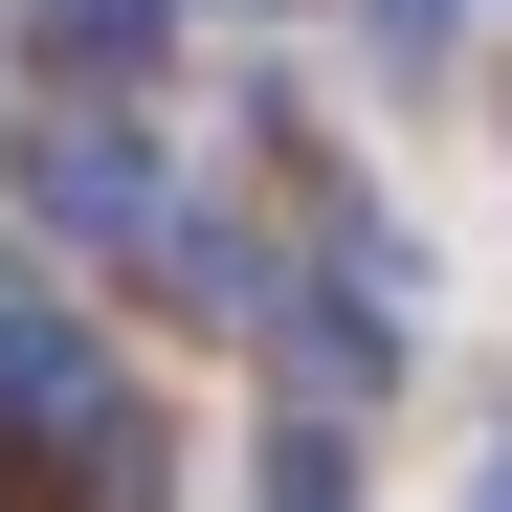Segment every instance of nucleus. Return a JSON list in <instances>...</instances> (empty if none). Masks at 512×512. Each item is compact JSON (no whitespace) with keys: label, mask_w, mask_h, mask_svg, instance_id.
Listing matches in <instances>:
<instances>
[{"label":"nucleus","mask_w":512,"mask_h":512,"mask_svg":"<svg viewBox=\"0 0 512 512\" xmlns=\"http://www.w3.org/2000/svg\"><path fill=\"white\" fill-rule=\"evenodd\" d=\"M23 23H45V67H156L179 0H23Z\"/></svg>","instance_id":"nucleus-1"},{"label":"nucleus","mask_w":512,"mask_h":512,"mask_svg":"<svg viewBox=\"0 0 512 512\" xmlns=\"http://www.w3.org/2000/svg\"><path fill=\"white\" fill-rule=\"evenodd\" d=\"M468 512H512V468H490V490H468Z\"/></svg>","instance_id":"nucleus-2"}]
</instances>
